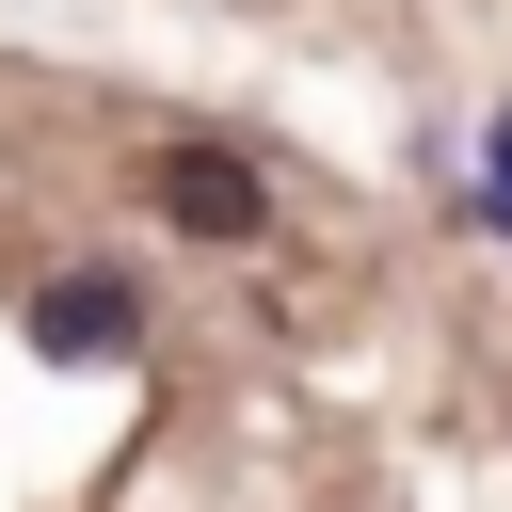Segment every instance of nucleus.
<instances>
[{
  "label": "nucleus",
  "instance_id": "1",
  "mask_svg": "<svg viewBox=\"0 0 512 512\" xmlns=\"http://www.w3.org/2000/svg\"><path fill=\"white\" fill-rule=\"evenodd\" d=\"M144 192H160V224H176V240H256V224H272L256 160H224V144H160V160H144Z\"/></svg>",
  "mask_w": 512,
  "mask_h": 512
},
{
  "label": "nucleus",
  "instance_id": "2",
  "mask_svg": "<svg viewBox=\"0 0 512 512\" xmlns=\"http://www.w3.org/2000/svg\"><path fill=\"white\" fill-rule=\"evenodd\" d=\"M128 336H144L128 272H48V288H32V352H48V368H112Z\"/></svg>",
  "mask_w": 512,
  "mask_h": 512
},
{
  "label": "nucleus",
  "instance_id": "3",
  "mask_svg": "<svg viewBox=\"0 0 512 512\" xmlns=\"http://www.w3.org/2000/svg\"><path fill=\"white\" fill-rule=\"evenodd\" d=\"M480 224L512 240V112H496V144H480Z\"/></svg>",
  "mask_w": 512,
  "mask_h": 512
}]
</instances>
